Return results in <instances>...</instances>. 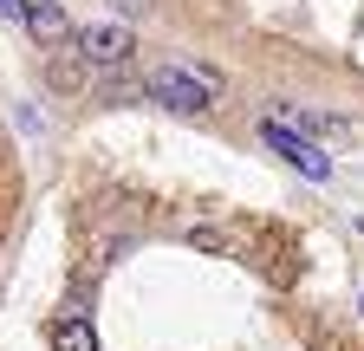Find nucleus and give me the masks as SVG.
Segmentation results:
<instances>
[{
  "instance_id": "nucleus-5",
  "label": "nucleus",
  "mask_w": 364,
  "mask_h": 351,
  "mask_svg": "<svg viewBox=\"0 0 364 351\" xmlns=\"http://www.w3.org/2000/svg\"><path fill=\"white\" fill-rule=\"evenodd\" d=\"M53 351H98V332H91V319H59L53 325Z\"/></svg>"
},
{
  "instance_id": "nucleus-4",
  "label": "nucleus",
  "mask_w": 364,
  "mask_h": 351,
  "mask_svg": "<svg viewBox=\"0 0 364 351\" xmlns=\"http://www.w3.org/2000/svg\"><path fill=\"white\" fill-rule=\"evenodd\" d=\"M26 33L39 39V46H65V39H72V20H65L59 0H26Z\"/></svg>"
},
{
  "instance_id": "nucleus-2",
  "label": "nucleus",
  "mask_w": 364,
  "mask_h": 351,
  "mask_svg": "<svg viewBox=\"0 0 364 351\" xmlns=\"http://www.w3.org/2000/svg\"><path fill=\"white\" fill-rule=\"evenodd\" d=\"M260 144L280 156V163H293L299 176H312V183H326V176H332V156L318 150V144H306L299 130H287L280 117H267V124H260Z\"/></svg>"
},
{
  "instance_id": "nucleus-3",
  "label": "nucleus",
  "mask_w": 364,
  "mask_h": 351,
  "mask_svg": "<svg viewBox=\"0 0 364 351\" xmlns=\"http://www.w3.org/2000/svg\"><path fill=\"white\" fill-rule=\"evenodd\" d=\"M78 53H85V65H130L136 39H130V26H85Z\"/></svg>"
},
{
  "instance_id": "nucleus-6",
  "label": "nucleus",
  "mask_w": 364,
  "mask_h": 351,
  "mask_svg": "<svg viewBox=\"0 0 364 351\" xmlns=\"http://www.w3.org/2000/svg\"><path fill=\"white\" fill-rule=\"evenodd\" d=\"M0 20H26V0H0Z\"/></svg>"
},
{
  "instance_id": "nucleus-1",
  "label": "nucleus",
  "mask_w": 364,
  "mask_h": 351,
  "mask_svg": "<svg viewBox=\"0 0 364 351\" xmlns=\"http://www.w3.org/2000/svg\"><path fill=\"white\" fill-rule=\"evenodd\" d=\"M144 92H150L163 111H182V117H196V111H208V104L221 98V78H215L208 65H156Z\"/></svg>"
}]
</instances>
